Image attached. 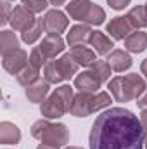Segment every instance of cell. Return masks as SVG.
Returning a JSON list of instances; mask_svg holds the SVG:
<instances>
[{"instance_id": "cell-1", "label": "cell", "mask_w": 147, "mask_h": 149, "mask_svg": "<svg viewBox=\"0 0 147 149\" xmlns=\"http://www.w3.org/2000/svg\"><path fill=\"white\" fill-rule=\"evenodd\" d=\"M146 130L130 109L111 108L101 113L92 125L90 149H142Z\"/></svg>"}, {"instance_id": "cell-2", "label": "cell", "mask_w": 147, "mask_h": 149, "mask_svg": "<svg viewBox=\"0 0 147 149\" xmlns=\"http://www.w3.org/2000/svg\"><path fill=\"white\" fill-rule=\"evenodd\" d=\"M107 88L118 102H130L137 101L146 92L147 83L139 73H130L125 76H114Z\"/></svg>"}, {"instance_id": "cell-3", "label": "cell", "mask_w": 147, "mask_h": 149, "mask_svg": "<svg viewBox=\"0 0 147 149\" xmlns=\"http://www.w3.org/2000/svg\"><path fill=\"white\" fill-rule=\"evenodd\" d=\"M31 135L40 142L64 146L69 142V130L64 123H50L49 120H38L31 125Z\"/></svg>"}, {"instance_id": "cell-4", "label": "cell", "mask_w": 147, "mask_h": 149, "mask_svg": "<svg viewBox=\"0 0 147 149\" xmlns=\"http://www.w3.org/2000/svg\"><path fill=\"white\" fill-rule=\"evenodd\" d=\"M35 21H37L35 14H33L31 10H28L23 3L14 7V10H12V14H10V19H9L12 30H14V31H21V33L26 31V30H30V28L35 24Z\"/></svg>"}, {"instance_id": "cell-5", "label": "cell", "mask_w": 147, "mask_h": 149, "mask_svg": "<svg viewBox=\"0 0 147 149\" xmlns=\"http://www.w3.org/2000/svg\"><path fill=\"white\" fill-rule=\"evenodd\" d=\"M43 19V28L47 33H55V35H61L66 31L68 24H69V19L64 12H61L59 9H50L47 10V14L42 17Z\"/></svg>"}, {"instance_id": "cell-6", "label": "cell", "mask_w": 147, "mask_h": 149, "mask_svg": "<svg viewBox=\"0 0 147 149\" xmlns=\"http://www.w3.org/2000/svg\"><path fill=\"white\" fill-rule=\"evenodd\" d=\"M2 57H3V61H2L3 70L10 74H19L23 68H26L30 64V57L23 49H16L9 54H3Z\"/></svg>"}, {"instance_id": "cell-7", "label": "cell", "mask_w": 147, "mask_h": 149, "mask_svg": "<svg viewBox=\"0 0 147 149\" xmlns=\"http://www.w3.org/2000/svg\"><path fill=\"white\" fill-rule=\"evenodd\" d=\"M94 94L90 92H80L78 95H74L73 104L69 108V113L76 116V118H85L92 113H95V106H94Z\"/></svg>"}, {"instance_id": "cell-8", "label": "cell", "mask_w": 147, "mask_h": 149, "mask_svg": "<svg viewBox=\"0 0 147 149\" xmlns=\"http://www.w3.org/2000/svg\"><path fill=\"white\" fill-rule=\"evenodd\" d=\"M40 111H42V116H45L47 120H57V118L64 116V113L68 111V106L61 101V97H59L55 92H52V94L42 102Z\"/></svg>"}, {"instance_id": "cell-9", "label": "cell", "mask_w": 147, "mask_h": 149, "mask_svg": "<svg viewBox=\"0 0 147 149\" xmlns=\"http://www.w3.org/2000/svg\"><path fill=\"white\" fill-rule=\"evenodd\" d=\"M42 54L52 61L55 56H59L62 50H64V40L61 38V35H55V33H47V37L42 40V43L38 45Z\"/></svg>"}, {"instance_id": "cell-10", "label": "cell", "mask_w": 147, "mask_h": 149, "mask_svg": "<svg viewBox=\"0 0 147 149\" xmlns=\"http://www.w3.org/2000/svg\"><path fill=\"white\" fill-rule=\"evenodd\" d=\"M101 85H102V80L92 70L76 74V78H74V88H78L80 92L94 94V92H97V88H101Z\"/></svg>"}, {"instance_id": "cell-11", "label": "cell", "mask_w": 147, "mask_h": 149, "mask_svg": "<svg viewBox=\"0 0 147 149\" xmlns=\"http://www.w3.org/2000/svg\"><path fill=\"white\" fill-rule=\"evenodd\" d=\"M106 30H107V33L111 35V38H114V40H125V38L132 33L133 28H132V24L128 23L126 16H125V17L118 16V17H112L109 23H107Z\"/></svg>"}, {"instance_id": "cell-12", "label": "cell", "mask_w": 147, "mask_h": 149, "mask_svg": "<svg viewBox=\"0 0 147 149\" xmlns=\"http://www.w3.org/2000/svg\"><path fill=\"white\" fill-rule=\"evenodd\" d=\"M92 37V30L90 24L83 23V24H74L73 28H69V33L66 37V42L69 47H76V45H85L87 42H90Z\"/></svg>"}, {"instance_id": "cell-13", "label": "cell", "mask_w": 147, "mask_h": 149, "mask_svg": "<svg viewBox=\"0 0 147 149\" xmlns=\"http://www.w3.org/2000/svg\"><path fill=\"white\" fill-rule=\"evenodd\" d=\"M107 63H109L111 68H112L114 71H118V73H123V71L130 70L132 64H133L130 54L125 52V50H121V49H114V50L111 52L109 57H107Z\"/></svg>"}, {"instance_id": "cell-14", "label": "cell", "mask_w": 147, "mask_h": 149, "mask_svg": "<svg viewBox=\"0 0 147 149\" xmlns=\"http://www.w3.org/2000/svg\"><path fill=\"white\" fill-rule=\"evenodd\" d=\"M94 50L99 54V56H106V54H111L112 49H114V42L111 40L107 35H104L102 31H92V37H90V42H88Z\"/></svg>"}, {"instance_id": "cell-15", "label": "cell", "mask_w": 147, "mask_h": 149, "mask_svg": "<svg viewBox=\"0 0 147 149\" xmlns=\"http://www.w3.org/2000/svg\"><path fill=\"white\" fill-rule=\"evenodd\" d=\"M49 90H50V83L47 80H38L37 83H33L26 88V97L30 102L38 104V102H43L47 99Z\"/></svg>"}, {"instance_id": "cell-16", "label": "cell", "mask_w": 147, "mask_h": 149, "mask_svg": "<svg viewBox=\"0 0 147 149\" xmlns=\"http://www.w3.org/2000/svg\"><path fill=\"white\" fill-rule=\"evenodd\" d=\"M125 49L133 54H140L147 49V33L144 31H132L125 38Z\"/></svg>"}, {"instance_id": "cell-17", "label": "cell", "mask_w": 147, "mask_h": 149, "mask_svg": "<svg viewBox=\"0 0 147 149\" xmlns=\"http://www.w3.org/2000/svg\"><path fill=\"white\" fill-rule=\"evenodd\" d=\"M69 56L73 57L74 61L80 64V66H87V68H90L95 61H97V57H95V52L94 50H90L88 47H83V45H76V47H71V50H69Z\"/></svg>"}, {"instance_id": "cell-18", "label": "cell", "mask_w": 147, "mask_h": 149, "mask_svg": "<svg viewBox=\"0 0 147 149\" xmlns=\"http://www.w3.org/2000/svg\"><path fill=\"white\" fill-rule=\"evenodd\" d=\"M90 5H92L90 0H71V2L66 5L68 16H69L71 19H74V21H85Z\"/></svg>"}, {"instance_id": "cell-19", "label": "cell", "mask_w": 147, "mask_h": 149, "mask_svg": "<svg viewBox=\"0 0 147 149\" xmlns=\"http://www.w3.org/2000/svg\"><path fill=\"white\" fill-rule=\"evenodd\" d=\"M19 141H21V130L10 121H2L0 123V142L2 144H17Z\"/></svg>"}, {"instance_id": "cell-20", "label": "cell", "mask_w": 147, "mask_h": 149, "mask_svg": "<svg viewBox=\"0 0 147 149\" xmlns=\"http://www.w3.org/2000/svg\"><path fill=\"white\" fill-rule=\"evenodd\" d=\"M128 23L132 24V28L139 30V28H147V7L146 5H137L133 7L128 14H126Z\"/></svg>"}, {"instance_id": "cell-21", "label": "cell", "mask_w": 147, "mask_h": 149, "mask_svg": "<svg viewBox=\"0 0 147 149\" xmlns=\"http://www.w3.org/2000/svg\"><path fill=\"white\" fill-rule=\"evenodd\" d=\"M40 76V68L37 66H33V64H28L26 68H23L19 74H16V78H17V81H19V85H23V87H30V85H33V83H37L38 78Z\"/></svg>"}, {"instance_id": "cell-22", "label": "cell", "mask_w": 147, "mask_h": 149, "mask_svg": "<svg viewBox=\"0 0 147 149\" xmlns=\"http://www.w3.org/2000/svg\"><path fill=\"white\" fill-rule=\"evenodd\" d=\"M55 61H57V66H59L61 73L64 76V80L73 78L74 74H76V71H78V68H80V64L74 61L69 54H64L61 59H55Z\"/></svg>"}, {"instance_id": "cell-23", "label": "cell", "mask_w": 147, "mask_h": 149, "mask_svg": "<svg viewBox=\"0 0 147 149\" xmlns=\"http://www.w3.org/2000/svg\"><path fill=\"white\" fill-rule=\"evenodd\" d=\"M16 49H19V40H17V37H16L12 31L3 30V31L0 33V50H2V56L12 52V50H16Z\"/></svg>"}, {"instance_id": "cell-24", "label": "cell", "mask_w": 147, "mask_h": 149, "mask_svg": "<svg viewBox=\"0 0 147 149\" xmlns=\"http://www.w3.org/2000/svg\"><path fill=\"white\" fill-rule=\"evenodd\" d=\"M42 31H45V28H43V19H37L35 24H33L30 30H26V31L21 33V40H23L24 43L31 45V43H35L38 38L42 37Z\"/></svg>"}, {"instance_id": "cell-25", "label": "cell", "mask_w": 147, "mask_h": 149, "mask_svg": "<svg viewBox=\"0 0 147 149\" xmlns=\"http://www.w3.org/2000/svg\"><path fill=\"white\" fill-rule=\"evenodd\" d=\"M43 74H45V80L49 83H61L64 81V76L61 73L59 66H57V61H49L43 68Z\"/></svg>"}, {"instance_id": "cell-26", "label": "cell", "mask_w": 147, "mask_h": 149, "mask_svg": "<svg viewBox=\"0 0 147 149\" xmlns=\"http://www.w3.org/2000/svg\"><path fill=\"white\" fill-rule=\"evenodd\" d=\"M104 19H106L104 9H102L101 5H97V3H92L90 9H88V14H87V17H85V23H87V24H95V26H99V24L104 23Z\"/></svg>"}, {"instance_id": "cell-27", "label": "cell", "mask_w": 147, "mask_h": 149, "mask_svg": "<svg viewBox=\"0 0 147 149\" xmlns=\"http://www.w3.org/2000/svg\"><path fill=\"white\" fill-rule=\"evenodd\" d=\"M90 70L97 74L102 81H107L111 78V70H112V68L109 66L107 61H95V63L90 66Z\"/></svg>"}, {"instance_id": "cell-28", "label": "cell", "mask_w": 147, "mask_h": 149, "mask_svg": "<svg viewBox=\"0 0 147 149\" xmlns=\"http://www.w3.org/2000/svg\"><path fill=\"white\" fill-rule=\"evenodd\" d=\"M54 92L61 97V101L68 106V111H69V108H71V104H73V99H74L73 87H69V85H61V87H57Z\"/></svg>"}, {"instance_id": "cell-29", "label": "cell", "mask_w": 147, "mask_h": 149, "mask_svg": "<svg viewBox=\"0 0 147 149\" xmlns=\"http://www.w3.org/2000/svg\"><path fill=\"white\" fill-rule=\"evenodd\" d=\"M49 3H50L49 0H23V5H24L28 10H31L33 14L45 10V9L49 7Z\"/></svg>"}, {"instance_id": "cell-30", "label": "cell", "mask_w": 147, "mask_h": 149, "mask_svg": "<svg viewBox=\"0 0 147 149\" xmlns=\"http://www.w3.org/2000/svg\"><path fill=\"white\" fill-rule=\"evenodd\" d=\"M111 104V95L107 92H97V95L94 97V106H95V113L107 108Z\"/></svg>"}, {"instance_id": "cell-31", "label": "cell", "mask_w": 147, "mask_h": 149, "mask_svg": "<svg viewBox=\"0 0 147 149\" xmlns=\"http://www.w3.org/2000/svg\"><path fill=\"white\" fill-rule=\"evenodd\" d=\"M47 61H49V59L42 54L40 47H35V49L31 50V54H30V64H33V66H37V68H42V66L47 64Z\"/></svg>"}, {"instance_id": "cell-32", "label": "cell", "mask_w": 147, "mask_h": 149, "mask_svg": "<svg viewBox=\"0 0 147 149\" xmlns=\"http://www.w3.org/2000/svg\"><path fill=\"white\" fill-rule=\"evenodd\" d=\"M12 10H14V9H10V3H9L7 0H3V2H2V19H0V23H2V24L9 23Z\"/></svg>"}, {"instance_id": "cell-33", "label": "cell", "mask_w": 147, "mask_h": 149, "mask_svg": "<svg viewBox=\"0 0 147 149\" xmlns=\"http://www.w3.org/2000/svg\"><path fill=\"white\" fill-rule=\"evenodd\" d=\"M130 2H132V0H107V3L111 5V9H114V10H121V9H125Z\"/></svg>"}, {"instance_id": "cell-34", "label": "cell", "mask_w": 147, "mask_h": 149, "mask_svg": "<svg viewBox=\"0 0 147 149\" xmlns=\"http://www.w3.org/2000/svg\"><path fill=\"white\" fill-rule=\"evenodd\" d=\"M137 106H139L140 109H147V88H146V92L137 99Z\"/></svg>"}, {"instance_id": "cell-35", "label": "cell", "mask_w": 147, "mask_h": 149, "mask_svg": "<svg viewBox=\"0 0 147 149\" xmlns=\"http://www.w3.org/2000/svg\"><path fill=\"white\" fill-rule=\"evenodd\" d=\"M37 149H61V146H55V144H49V142H42L38 144Z\"/></svg>"}, {"instance_id": "cell-36", "label": "cell", "mask_w": 147, "mask_h": 149, "mask_svg": "<svg viewBox=\"0 0 147 149\" xmlns=\"http://www.w3.org/2000/svg\"><path fill=\"white\" fill-rule=\"evenodd\" d=\"M140 123H142V127H144V130H146V134H147V109H142V114H140Z\"/></svg>"}, {"instance_id": "cell-37", "label": "cell", "mask_w": 147, "mask_h": 149, "mask_svg": "<svg viewBox=\"0 0 147 149\" xmlns=\"http://www.w3.org/2000/svg\"><path fill=\"white\" fill-rule=\"evenodd\" d=\"M140 71H142V74L147 78V59L142 61V64H140Z\"/></svg>"}, {"instance_id": "cell-38", "label": "cell", "mask_w": 147, "mask_h": 149, "mask_svg": "<svg viewBox=\"0 0 147 149\" xmlns=\"http://www.w3.org/2000/svg\"><path fill=\"white\" fill-rule=\"evenodd\" d=\"M49 2H50L52 5H55V7H59V5H64V3H66L68 0H49Z\"/></svg>"}, {"instance_id": "cell-39", "label": "cell", "mask_w": 147, "mask_h": 149, "mask_svg": "<svg viewBox=\"0 0 147 149\" xmlns=\"http://www.w3.org/2000/svg\"><path fill=\"white\" fill-rule=\"evenodd\" d=\"M64 149H81V148H76V146H68V148H64Z\"/></svg>"}, {"instance_id": "cell-40", "label": "cell", "mask_w": 147, "mask_h": 149, "mask_svg": "<svg viewBox=\"0 0 147 149\" xmlns=\"http://www.w3.org/2000/svg\"><path fill=\"white\" fill-rule=\"evenodd\" d=\"M144 146H146V149H147V134H146V139H144Z\"/></svg>"}, {"instance_id": "cell-41", "label": "cell", "mask_w": 147, "mask_h": 149, "mask_svg": "<svg viewBox=\"0 0 147 149\" xmlns=\"http://www.w3.org/2000/svg\"><path fill=\"white\" fill-rule=\"evenodd\" d=\"M7 2H14V0H7Z\"/></svg>"}, {"instance_id": "cell-42", "label": "cell", "mask_w": 147, "mask_h": 149, "mask_svg": "<svg viewBox=\"0 0 147 149\" xmlns=\"http://www.w3.org/2000/svg\"><path fill=\"white\" fill-rule=\"evenodd\" d=\"M146 7H147V3H146Z\"/></svg>"}, {"instance_id": "cell-43", "label": "cell", "mask_w": 147, "mask_h": 149, "mask_svg": "<svg viewBox=\"0 0 147 149\" xmlns=\"http://www.w3.org/2000/svg\"><path fill=\"white\" fill-rule=\"evenodd\" d=\"M3 149H5V148H3Z\"/></svg>"}]
</instances>
